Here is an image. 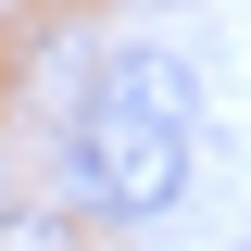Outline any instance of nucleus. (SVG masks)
Returning a JSON list of instances; mask_svg holds the SVG:
<instances>
[{
	"label": "nucleus",
	"instance_id": "nucleus-1",
	"mask_svg": "<svg viewBox=\"0 0 251 251\" xmlns=\"http://www.w3.org/2000/svg\"><path fill=\"white\" fill-rule=\"evenodd\" d=\"M63 188H75L100 226L176 214V188H188V126H151V113H126V100H75V126H63Z\"/></svg>",
	"mask_w": 251,
	"mask_h": 251
},
{
	"label": "nucleus",
	"instance_id": "nucleus-2",
	"mask_svg": "<svg viewBox=\"0 0 251 251\" xmlns=\"http://www.w3.org/2000/svg\"><path fill=\"white\" fill-rule=\"evenodd\" d=\"M88 100H126V113H151V126H188V138H201V75H188L176 50H151V38H126V50H100Z\"/></svg>",
	"mask_w": 251,
	"mask_h": 251
},
{
	"label": "nucleus",
	"instance_id": "nucleus-3",
	"mask_svg": "<svg viewBox=\"0 0 251 251\" xmlns=\"http://www.w3.org/2000/svg\"><path fill=\"white\" fill-rule=\"evenodd\" d=\"M0 251H75L63 214H0Z\"/></svg>",
	"mask_w": 251,
	"mask_h": 251
},
{
	"label": "nucleus",
	"instance_id": "nucleus-4",
	"mask_svg": "<svg viewBox=\"0 0 251 251\" xmlns=\"http://www.w3.org/2000/svg\"><path fill=\"white\" fill-rule=\"evenodd\" d=\"M0 214H13V201H0Z\"/></svg>",
	"mask_w": 251,
	"mask_h": 251
}]
</instances>
